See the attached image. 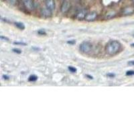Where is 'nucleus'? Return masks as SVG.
<instances>
[{
    "instance_id": "nucleus-2",
    "label": "nucleus",
    "mask_w": 134,
    "mask_h": 134,
    "mask_svg": "<svg viewBox=\"0 0 134 134\" xmlns=\"http://www.w3.org/2000/svg\"><path fill=\"white\" fill-rule=\"evenodd\" d=\"M93 44L89 41L82 42L79 46V50L81 52L85 54H88L93 50Z\"/></svg>"
},
{
    "instance_id": "nucleus-18",
    "label": "nucleus",
    "mask_w": 134,
    "mask_h": 134,
    "mask_svg": "<svg viewBox=\"0 0 134 134\" xmlns=\"http://www.w3.org/2000/svg\"><path fill=\"white\" fill-rule=\"evenodd\" d=\"M66 42H67L68 44H70V45H74V44H76V40H68Z\"/></svg>"
},
{
    "instance_id": "nucleus-8",
    "label": "nucleus",
    "mask_w": 134,
    "mask_h": 134,
    "mask_svg": "<svg viewBox=\"0 0 134 134\" xmlns=\"http://www.w3.org/2000/svg\"><path fill=\"white\" fill-rule=\"evenodd\" d=\"M45 5L48 9L51 11H54L56 8L55 0H45Z\"/></svg>"
},
{
    "instance_id": "nucleus-15",
    "label": "nucleus",
    "mask_w": 134,
    "mask_h": 134,
    "mask_svg": "<svg viewBox=\"0 0 134 134\" xmlns=\"http://www.w3.org/2000/svg\"><path fill=\"white\" fill-rule=\"evenodd\" d=\"M126 76H131L134 75V71L133 70H130V71H127L125 73Z\"/></svg>"
},
{
    "instance_id": "nucleus-27",
    "label": "nucleus",
    "mask_w": 134,
    "mask_h": 134,
    "mask_svg": "<svg viewBox=\"0 0 134 134\" xmlns=\"http://www.w3.org/2000/svg\"></svg>"
},
{
    "instance_id": "nucleus-12",
    "label": "nucleus",
    "mask_w": 134,
    "mask_h": 134,
    "mask_svg": "<svg viewBox=\"0 0 134 134\" xmlns=\"http://www.w3.org/2000/svg\"><path fill=\"white\" fill-rule=\"evenodd\" d=\"M38 80V76L36 74H32L28 77V81L31 82H34Z\"/></svg>"
},
{
    "instance_id": "nucleus-25",
    "label": "nucleus",
    "mask_w": 134,
    "mask_h": 134,
    "mask_svg": "<svg viewBox=\"0 0 134 134\" xmlns=\"http://www.w3.org/2000/svg\"><path fill=\"white\" fill-rule=\"evenodd\" d=\"M131 2H133V3H134V0H131Z\"/></svg>"
},
{
    "instance_id": "nucleus-6",
    "label": "nucleus",
    "mask_w": 134,
    "mask_h": 134,
    "mask_svg": "<svg viewBox=\"0 0 134 134\" xmlns=\"http://www.w3.org/2000/svg\"><path fill=\"white\" fill-rule=\"evenodd\" d=\"M40 14L44 18H50L52 16V11L48 9L47 8H42L40 10Z\"/></svg>"
},
{
    "instance_id": "nucleus-23",
    "label": "nucleus",
    "mask_w": 134,
    "mask_h": 134,
    "mask_svg": "<svg viewBox=\"0 0 134 134\" xmlns=\"http://www.w3.org/2000/svg\"><path fill=\"white\" fill-rule=\"evenodd\" d=\"M86 77L87 78V79H91V80H92V79H93V76L90 75V74H86Z\"/></svg>"
},
{
    "instance_id": "nucleus-26",
    "label": "nucleus",
    "mask_w": 134,
    "mask_h": 134,
    "mask_svg": "<svg viewBox=\"0 0 134 134\" xmlns=\"http://www.w3.org/2000/svg\"><path fill=\"white\" fill-rule=\"evenodd\" d=\"M64 1H65V0H64Z\"/></svg>"
},
{
    "instance_id": "nucleus-17",
    "label": "nucleus",
    "mask_w": 134,
    "mask_h": 134,
    "mask_svg": "<svg viewBox=\"0 0 134 134\" xmlns=\"http://www.w3.org/2000/svg\"><path fill=\"white\" fill-rule=\"evenodd\" d=\"M12 51L13 52H14V53H16V54H21L22 53V50H21L19 48H13L12 49Z\"/></svg>"
},
{
    "instance_id": "nucleus-3",
    "label": "nucleus",
    "mask_w": 134,
    "mask_h": 134,
    "mask_svg": "<svg viewBox=\"0 0 134 134\" xmlns=\"http://www.w3.org/2000/svg\"><path fill=\"white\" fill-rule=\"evenodd\" d=\"M22 3L27 11H32L34 10L35 5L34 0H22Z\"/></svg>"
},
{
    "instance_id": "nucleus-5",
    "label": "nucleus",
    "mask_w": 134,
    "mask_h": 134,
    "mask_svg": "<svg viewBox=\"0 0 134 134\" xmlns=\"http://www.w3.org/2000/svg\"><path fill=\"white\" fill-rule=\"evenodd\" d=\"M87 14H88V11H87V9H82V10H79L76 14V19L80 21L83 20L85 19Z\"/></svg>"
},
{
    "instance_id": "nucleus-16",
    "label": "nucleus",
    "mask_w": 134,
    "mask_h": 134,
    "mask_svg": "<svg viewBox=\"0 0 134 134\" xmlns=\"http://www.w3.org/2000/svg\"><path fill=\"white\" fill-rule=\"evenodd\" d=\"M14 45H20V46H26V43L24 42H14Z\"/></svg>"
},
{
    "instance_id": "nucleus-7",
    "label": "nucleus",
    "mask_w": 134,
    "mask_h": 134,
    "mask_svg": "<svg viewBox=\"0 0 134 134\" xmlns=\"http://www.w3.org/2000/svg\"><path fill=\"white\" fill-rule=\"evenodd\" d=\"M122 14L123 16H131L134 14L133 6H127L122 10Z\"/></svg>"
},
{
    "instance_id": "nucleus-11",
    "label": "nucleus",
    "mask_w": 134,
    "mask_h": 134,
    "mask_svg": "<svg viewBox=\"0 0 134 134\" xmlns=\"http://www.w3.org/2000/svg\"><path fill=\"white\" fill-rule=\"evenodd\" d=\"M14 25L17 28V29H19L20 30H24L25 28V26L23 23L22 22H14Z\"/></svg>"
},
{
    "instance_id": "nucleus-4",
    "label": "nucleus",
    "mask_w": 134,
    "mask_h": 134,
    "mask_svg": "<svg viewBox=\"0 0 134 134\" xmlns=\"http://www.w3.org/2000/svg\"><path fill=\"white\" fill-rule=\"evenodd\" d=\"M71 8V4L68 1L65 0L63 3H62L61 6H60V11L62 14H66L70 11Z\"/></svg>"
},
{
    "instance_id": "nucleus-9",
    "label": "nucleus",
    "mask_w": 134,
    "mask_h": 134,
    "mask_svg": "<svg viewBox=\"0 0 134 134\" xmlns=\"http://www.w3.org/2000/svg\"><path fill=\"white\" fill-rule=\"evenodd\" d=\"M97 18V13L93 11V12L88 13L85 20L87 22H93L96 20Z\"/></svg>"
},
{
    "instance_id": "nucleus-21",
    "label": "nucleus",
    "mask_w": 134,
    "mask_h": 134,
    "mask_svg": "<svg viewBox=\"0 0 134 134\" xmlns=\"http://www.w3.org/2000/svg\"><path fill=\"white\" fill-rule=\"evenodd\" d=\"M3 78L4 80H9V79H10V76L8 75H5V74H3Z\"/></svg>"
},
{
    "instance_id": "nucleus-13",
    "label": "nucleus",
    "mask_w": 134,
    "mask_h": 134,
    "mask_svg": "<svg viewBox=\"0 0 134 134\" xmlns=\"http://www.w3.org/2000/svg\"><path fill=\"white\" fill-rule=\"evenodd\" d=\"M68 70L72 73H76L77 72V69L73 66H69L68 67Z\"/></svg>"
},
{
    "instance_id": "nucleus-14",
    "label": "nucleus",
    "mask_w": 134,
    "mask_h": 134,
    "mask_svg": "<svg viewBox=\"0 0 134 134\" xmlns=\"http://www.w3.org/2000/svg\"><path fill=\"white\" fill-rule=\"evenodd\" d=\"M38 35L40 36H46V32L43 29H40V30H38V32H37Z\"/></svg>"
},
{
    "instance_id": "nucleus-1",
    "label": "nucleus",
    "mask_w": 134,
    "mask_h": 134,
    "mask_svg": "<svg viewBox=\"0 0 134 134\" xmlns=\"http://www.w3.org/2000/svg\"><path fill=\"white\" fill-rule=\"evenodd\" d=\"M122 50V44L118 40H111L107 42L105 47L106 53L109 56H115L120 52Z\"/></svg>"
},
{
    "instance_id": "nucleus-22",
    "label": "nucleus",
    "mask_w": 134,
    "mask_h": 134,
    "mask_svg": "<svg viewBox=\"0 0 134 134\" xmlns=\"http://www.w3.org/2000/svg\"><path fill=\"white\" fill-rule=\"evenodd\" d=\"M128 65L129 66H134V60H131V61L128 62Z\"/></svg>"
},
{
    "instance_id": "nucleus-10",
    "label": "nucleus",
    "mask_w": 134,
    "mask_h": 134,
    "mask_svg": "<svg viewBox=\"0 0 134 134\" xmlns=\"http://www.w3.org/2000/svg\"><path fill=\"white\" fill-rule=\"evenodd\" d=\"M116 16H117V12L114 11V10H111V11H107L106 13L105 16V18L106 20H111L116 17Z\"/></svg>"
},
{
    "instance_id": "nucleus-19",
    "label": "nucleus",
    "mask_w": 134,
    "mask_h": 134,
    "mask_svg": "<svg viewBox=\"0 0 134 134\" xmlns=\"http://www.w3.org/2000/svg\"><path fill=\"white\" fill-rule=\"evenodd\" d=\"M0 38H1V40H3V41H6V42H9L10 41V39L8 38V37H5V36H0Z\"/></svg>"
},
{
    "instance_id": "nucleus-20",
    "label": "nucleus",
    "mask_w": 134,
    "mask_h": 134,
    "mask_svg": "<svg viewBox=\"0 0 134 134\" xmlns=\"http://www.w3.org/2000/svg\"><path fill=\"white\" fill-rule=\"evenodd\" d=\"M107 76L109 78H114L115 76V74H114V73H107Z\"/></svg>"
},
{
    "instance_id": "nucleus-24",
    "label": "nucleus",
    "mask_w": 134,
    "mask_h": 134,
    "mask_svg": "<svg viewBox=\"0 0 134 134\" xmlns=\"http://www.w3.org/2000/svg\"><path fill=\"white\" fill-rule=\"evenodd\" d=\"M131 47H134V43H132V44H131Z\"/></svg>"
}]
</instances>
